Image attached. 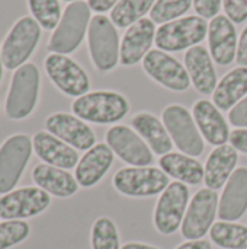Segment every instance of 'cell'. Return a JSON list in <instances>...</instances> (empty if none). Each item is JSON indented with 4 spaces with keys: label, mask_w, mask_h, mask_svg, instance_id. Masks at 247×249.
Returning <instances> with one entry per match:
<instances>
[{
    "label": "cell",
    "mask_w": 247,
    "mask_h": 249,
    "mask_svg": "<svg viewBox=\"0 0 247 249\" xmlns=\"http://www.w3.org/2000/svg\"><path fill=\"white\" fill-rule=\"evenodd\" d=\"M73 114L93 124H115L130 112L127 98L114 90H95L76 98L71 104Z\"/></svg>",
    "instance_id": "1"
},
{
    "label": "cell",
    "mask_w": 247,
    "mask_h": 249,
    "mask_svg": "<svg viewBox=\"0 0 247 249\" xmlns=\"http://www.w3.org/2000/svg\"><path fill=\"white\" fill-rule=\"evenodd\" d=\"M162 118L173 144H176L182 153L192 158L202 155L205 149L204 137L194 120V115L183 105L173 104L166 107L162 112Z\"/></svg>",
    "instance_id": "7"
},
{
    "label": "cell",
    "mask_w": 247,
    "mask_h": 249,
    "mask_svg": "<svg viewBox=\"0 0 247 249\" xmlns=\"http://www.w3.org/2000/svg\"><path fill=\"white\" fill-rule=\"evenodd\" d=\"M247 67L230 70L218 83L213 93L214 105L221 111H230L247 95Z\"/></svg>",
    "instance_id": "27"
},
{
    "label": "cell",
    "mask_w": 247,
    "mask_h": 249,
    "mask_svg": "<svg viewBox=\"0 0 247 249\" xmlns=\"http://www.w3.org/2000/svg\"><path fill=\"white\" fill-rule=\"evenodd\" d=\"M144 71L159 85L175 92H183L191 86L186 67L162 50H151L143 60Z\"/></svg>",
    "instance_id": "14"
},
{
    "label": "cell",
    "mask_w": 247,
    "mask_h": 249,
    "mask_svg": "<svg viewBox=\"0 0 247 249\" xmlns=\"http://www.w3.org/2000/svg\"><path fill=\"white\" fill-rule=\"evenodd\" d=\"M3 60H1V45H0V83H1V77H3Z\"/></svg>",
    "instance_id": "43"
},
{
    "label": "cell",
    "mask_w": 247,
    "mask_h": 249,
    "mask_svg": "<svg viewBox=\"0 0 247 249\" xmlns=\"http://www.w3.org/2000/svg\"><path fill=\"white\" fill-rule=\"evenodd\" d=\"M218 194L214 190L202 188L189 201L181 231L188 241L202 239L213 228L218 214Z\"/></svg>",
    "instance_id": "12"
},
{
    "label": "cell",
    "mask_w": 247,
    "mask_h": 249,
    "mask_svg": "<svg viewBox=\"0 0 247 249\" xmlns=\"http://www.w3.org/2000/svg\"><path fill=\"white\" fill-rule=\"evenodd\" d=\"M247 212V168H237L224 185L218 217L224 222H236Z\"/></svg>",
    "instance_id": "22"
},
{
    "label": "cell",
    "mask_w": 247,
    "mask_h": 249,
    "mask_svg": "<svg viewBox=\"0 0 247 249\" xmlns=\"http://www.w3.org/2000/svg\"><path fill=\"white\" fill-rule=\"evenodd\" d=\"M87 45L93 66L99 71H111L119 60L121 41L116 26L105 15L92 18L87 29Z\"/></svg>",
    "instance_id": "5"
},
{
    "label": "cell",
    "mask_w": 247,
    "mask_h": 249,
    "mask_svg": "<svg viewBox=\"0 0 247 249\" xmlns=\"http://www.w3.org/2000/svg\"><path fill=\"white\" fill-rule=\"evenodd\" d=\"M194 0H156L150 10V19L154 23H167L183 16L192 6Z\"/></svg>",
    "instance_id": "33"
},
{
    "label": "cell",
    "mask_w": 247,
    "mask_h": 249,
    "mask_svg": "<svg viewBox=\"0 0 247 249\" xmlns=\"http://www.w3.org/2000/svg\"><path fill=\"white\" fill-rule=\"evenodd\" d=\"M236 60L242 67H247V26L242 31V35L239 38Z\"/></svg>",
    "instance_id": "39"
},
{
    "label": "cell",
    "mask_w": 247,
    "mask_h": 249,
    "mask_svg": "<svg viewBox=\"0 0 247 249\" xmlns=\"http://www.w3.org/2000/svg\"><path fill=\"white\" fill-rule=\"evenodd\" d=\"M208 35V22L201 16H185L163 23L156 31V45L162 51H182L199 45Z\"/></svg>",
    "instance_id": "6"
},
{
    "label": "cell",
    "mask_w": 247,
    "mask_h": 249,
    "mask_svg": "<svg viewBox=\"0 0 247 249\" xmlns=\"http://www.w3.org/2000/svg\"><path fill=\"white\" fill-rule=\"evenodd\" d=\"M156 0H119L111 10V20L118 28H130L151 10Z\"/></svg>",
    "instance_id": "30"
},
{
    "label": "cell",
    "mask_w": 247,
    "mask_h": 249,
    "mask_svg": "<svg viewBox=\"0 0 247 249\" xmlns=\"http://www.w3.org/2000/svg\"><path fill=\"white\" fill-rule=\"evenodd\" d=\"M118 1L119 0H87V4H89L90 10L98 12L99 15H102L103 12L112 10L116 6Z\"/></svg>",
    "instance_id": "40"
},
{
    "label": "cell",
    "mask_w": 247,
    "mask_h": 249,
    "mask_svg": "<svg viewBox=\"0 0 247 249\" xmlns=\"http://www.w3.org/2000/svg\"><path fill=\"white\" fill-rule=\"evenodd\" d=\"M41 26L32 16L17 19L1 44V60L7 70H17L31 58L41 39Z\"/></svg>",
    "instance_id": "4"
},
{
    "label": "cell",
    "mask_w": 247,
    "mask_h": 249,
    "mask_svg": "<svg viewBox=\"0 0 247 249\" xmlns=\"http://www.w3.org/2000/svg\"><path fill=\"white\" fill-rule=\"evenodd\" d=\"M33 152L47 165L61 169H73L79 163V153L66 142L57 139L48 131H38L32 137Z\"/></svg>",
    "instance_id": "20"
},
{
    "label": "cell",
    "mask_w": 247,
    "mask_h": 249,
    "mask_svg": "<svg viewBox=\"0 0 247 249\" xmlns=\"http://www.w3.org/2000/svg\"><path fill=\"white\" fill-rule=\"evenodd\" d=\"M28 7L32 18L45 31H54L63 16L60 0H28Z\"/></svg>",
    "instance_id": "31"
},
{
    "label": "cell",
    "mask_w": 247,
    "mask_h": 249,
    "mask_svg": "<svg viewBox=\"0 0 247 249\" xmlns=\"http://www.w3.org/2000/svg\"><path fill=\"white\" fill-rule=\"evenodd\" d=\"M239 160V152L231 144L217 146L207 158L204 166V182L210 190L223 188L233 172Z\"/></svg>",
    "instance_id": "24"
},
{
    "label": "cell",
    "mask_w": 247,
    "mask_h": 249,
    "mask_svg": "<svg viewBox=\"0 0 247 249\" xmlns=\"http://www.w3.org/2000/svg\"><path fill=\"white\" fill-rule=\"evenodd\" d=\"M208 44L213 60L220 66H229L237 54V31L234 22L224 15H218L208 23Z\"/></svg>",
    "instance_id": "18"
},
{
    "label": "cell",
    "mask_w": 247,
    "mask_h": 249,
    "mask_svg": "<svg viewBox=\"0 0 247 249\" xmlns=\"http://www.w3.org/2000/svg\"><path fill=\"white\" fill-rule=\"evenodd\" d=\"M32 152V139L26 134H13L0 146V194L13 191Z\"/></svg>",
    "instance_id": "9"
},
{
    "label": "cell",
    "mask_w": 247,
    "mask_h": 249,
    "mask_svg": "<svg viewBox=\"0 0 247 249\" xmlns=\"http://www.w3.org/2000/svg\"><path fill=\"white\" fill-rule=\"evenodd\" d=\"M51 204V197L39 187H23L0 197V219L23 220L44 213Z\"/></svg>",
    "instance_id": "13"
},
{
    "label": "cell",
    "mask_w": 247,
    "mask_h": 249,
    "mask_svg": "<svg viewBox=\"0 0 247 249\" xmlns=\"http://www.w3.org/2000/svg\"><path fill=\"white\" fill-rule=\"evenodd\" d=\"M44 69L54 86L67 96L80 98L90 89L87 73L68 55L49 53L44 61Z\"/></svg>",
    "instance_id": "10"
},
{
    "label": "cell",
    "mask_w": 247,
    "mask_h": 249,
    "mask_svg": "<svg viewBox=\"0 0 247 249\" xmlns=\"http://www.w3.org/2000/svg\"><path fill=\"white\" fill-rule=\"evenodd\" d=\"M189 203V188L186 184L175 181L160 194L157 200L153 220L159 233L173 235L185 219Z\"/></svg>",
    "instance_id": "11"
},
{
    "label": "cell",
    "mask_w": 247,
    "mask_h": 249,
    "mask_svg": "<svg viewBox=\"0 0 247 249\" xmlns=\"http://www.w3.org/2000/svg\"><path fill=\"white\" fill-rule=\"evenodd\" d=\"M223 0H194V9L198 13V16L204 19H213L218 16V12L221 10Z\"/></svg>",
    "instance_id": "36"
},
{
    "label": "cell",
    "mask_w": 247,
    "mask_h": 249,
    "mask_svg": "<svg viewBox=\"0 0 247 249\" xmlns=\"http://www.w3.org/2000/svg\"><path fill=\"white\" fill-rule=\"evenodd\" d=\"M226 16L234 23H243L247 19V0H223Z\"/></svg>",
    "instance_id": "35"
},
{
    "label": "cell",
    "mask_w": 247,
    "mask_h": 249,
    "mask_svg": "<svg viewBox=\"0 0 247 249\" xmlns=\"http://www.w3.org/2000/svg\"><path fill=\"white\" fill-rule=\"evenodd\" d=\"M31 233V226L23 220H4L0 223V249L22 244Z\"/></svg>",
    "instance_id": "34"
},
{
    "label": "cell",
    "mask_w": 247,
    "mask_h": 249,
    "mask_svg": "<svg viewBox=\"0 0 247 249\" xmlns=\"http://www.w3.org/2000/svg\"><path fill=\"white\" fill-rule=\"evenodd\" d=\"M154 22L148 18H143L131 25L122 36L119 61L122 66H135L151 51L153 41L156 39Z\"/></svg>",
    "instance_id": "17"
},
{
    "label": "cell",
    "mask_w": 247,
    "mask_h": 249,
    "mask_svg": "<svg viewBox=\"0 0 247 249\" xmlns=\"http://www.w3.org/2000/svg\"><path fill=\"white\" fill-rule=\"evenodd\" d=\"M92 249H121L116 225L109 217H99L92 226Z\"/></svg>",
    "instance_id": "32"
},
{
    "label": "cell",
    "mask_w": 247,
    "mask_h": 249,
    "mask_svg": "<svg viewBox=\"0 0 247 249\" xmlns=\"http://www.w3.org/2000/svg\"><path fill=\"white\" fill-rule=\"evenodd\" d=\"M176 249H213L211 244L208 241L204 239H198V241H188L182 245H179Z\"/></svg>",
    "instance_id": "41"
},
{
    "label": "cell",
    "mask_w": 247,
    "mask_h": 249,
    "mask_svg": "<svg viewBox=\"0 0 247 249\" xmlns=\"http://www.w3.org/2000/svg\"><path fill=\"white\" fill-rule=\"evenodd\" d=\"M64 1H70V3H73V1H79V0H64Z\"/></svg>",
    "instance_id": "44"
},
{
    "label": "cell",
    "mask_w": 247,
    "mask_h": 249,
    "mask_svg": "<svg viewBox=\"0 0 247 249\" xmlns=\"http://www.w3.org/2000/svg\"><path fill=\"white\" fill-rule=\"evenodd\" d=\"M115 190L127 197L143 198L162 194L169 182V177L154 166H128L114 175Z\"/></svg>",
    "instance_id": "8"
},
{
    "label": "cell",
    "mask_w": 247,
    "mask_h": 249,
    "mask_svg": "<svg viewBox=\"0 0 247 249\" xmlns=\"http://www.w3.org/2000/svg\"><path fill=\"white\" fill-rule=\"evenodd\" d=\"M230 144L237 150L247 155V128H237L230 134Z\"/></svg>",
    "instance_id": "38"
},
{
    "label": "cell",
    "mask_w": 247,
    "mask_h": 249,
    "mask_svg": "<svg viewBox=\"0 0 247 249\" xmlns=\"http://www.w3.org/2000/svg\"><path fill=\"white\" fill-rule=\"evenodd\" d=\"M132 128L143 137L154 155L163 156L172 152L173 140L163 121L150 112H138L131 120Z\"/></svg>",
    "instance_id": "26"
},
{
    "label": "cell",
    "mask_w": 247,
    "mask_h": 249,
    "mask_svg": "<svg viewBox=\"0 0 247 249\" xmlns=\"http://www.w3.org/2000/svg\"><path fill=\"white\" fill-rule=\"evenodd\" d=\"M183 60L194 88L202 95L214 93L218 82L211 53L202 45H195L185 53Z\"/></svg>",
    "instance_id": "23"
},
{
    "label": "cell",
    "mask_w": 247,
    "mask_h": 249,
    "mask_svg": "<svg viewBox=\"0 0 247 249\" xmlns=\"http://www.w3.org/2000/svg\"><path fill=\"white\" fill-rule=\"evenodd\" d=\"M194 120L204 137L213 146H223L230 140V128L223 117L221 109H218L214 102L208 99H199L192 108Z\"/></svg>",
    "instance_id": "19"
},
{
    "label": "cell",
    "mask_w": 247,
    "mask_h": 249,
    "mask_svg": "<svg viewBox=\"0 0 247 249\" xmlns=\"http://www.w3.org/2000/svg\"><path fill=\"white\" fill-rule=\"evenodd\" d=\"M121 249H160L156 248V247H151V245H147V244H138V242H128L125 244Z\"/></svg>",
    "instance_id": "42"
},
{
    "label": "cell",
    "mask_w": 247,
    "mask_h": 249,
    "mask_svg": "<svg viewBox=\"0 0 247 249\" xmlns=\"http://www.w3.org/2000/svg\"><path fill=\"white\" fill-rule=\"evenodd\" d=\"M45 128L76 150H89L96 144L95 131L86 124V121L67 112L51 114L45 120Z\"/></svg>",
    "instance_id": "16"
},
{
    "label": "cell",
    "mask_w": 247,
    "mask_h": 249,
    "mask_svg": "<svg viewBox=\"0 0 247 249\" xmlns=\"http://www.w3.org/2000/svg\"><path fill=\"white\" fill-rule=\"evenodd\" d=\"M229 121L234 127L247 128V96L243 98L234 108L229 112Z\"/></svg>",
    "instance_id": "37"
},
{
    "label": "cell",
    "mask_w": 247,
    "mask_h": 249,
    "mask_svg": "<svg viewBox=\"0 0 247 249\" xmlns=\"http://www.w3.org/2000/svg\"><path fill=\"white\" fill-rule=\"evenodd\" d=\"M160 169L179 182L198 185L204 181V166L185 153H167L160 156Z\"/></svg>",
    "instance_id": "28"
},
{
    "label": "cell",
    "mask_w": 247,
    "mask_h": 249,
    "mask_svg": "<svg viewBox=\"0 0 247 249\" xmlns=\"http://www.w3.org/2000/svg\"><path fill=\"white\" fill-rule=\"evenodd\" d=\"M90 20V7L86 1L70 3L48 41V51L64 55L74 53L83 42Z\"/></svg>",
    "instance_id": "2"
},
{
    "label": "cell",
    "mask_w": 247,
    "mask_h": 249,
    "mask_svg": "<svg viewBox=\"0 0 247 249\" xmlns=\"http://www.w3.org/2000/svg\"><path fill=\"white\" fill-rule=\"evenodd\" d=\"M32 178L36 187L58 198L71 197L79 190V182L71 174L47 163L36 165L32 171Z\"/></svg>",
    "instance_id": "25"
},
{
    "label": "cell",
    "mask_w": 247,
    "mask_h": 249,
    "mask_svg": "<svg viewBox=\"0 0 247 249\" xmlns=\"http://www.w3.org/2000/svg\"><path fill=\"white\" fill-rule=\"evenodd\" d=\"M106 144L112 152L131 166H150L153 152L143 137L132 128L118 124L106 131Z\"/></svg>",
    "instance_id": "15"
},
{
    "label": "cell",
    "mask_w": 247,
    "mask_h": 249,
    "mask_svg": "<svg viewBox=\"0 0 247 249\" xmlns=\"http://www.w3.org/2000/svg\"><path fill=\"white\" fill-rule=\"evenodd\" d=\"M211 241L224 249H247V226L234 222H217L213 225Z\"/></svg>",
    "instance_id": "29"
},
{
    "label": "cell",
    "mask_w": 247,
    "mask_h": 249,
    "mask_svg": "<svg viewBox=\"0 0 247 249\" xmlns=\"http://www.w3.org/2000/svg\"><path fill=\"white\" fill-rule=\"evenodd\" d=\"M114 152L106 143H98L89 149L79 160L74 178L83 188L95 187L111 169L114 163Z\"/></svg>",
    "instance_id": "21"
},
{
    "label": "cell",
    "mask_w": 247,
    "mask_h": 249,
    "mask_svg": "<svg viewBox=\"0 0 247 249\" xmlns=\"http://www.w3.org/2000/svg\"><path fill=\"white\" fill-rule=\"evenodd\" d=\"M39 70L33 63H26L15 70L7 92L4 111L10 120H23L29 117L39 96Z\"/></svg>",
    "instance_id": "3"
}]
</instances>
